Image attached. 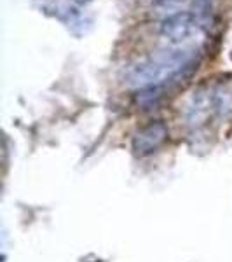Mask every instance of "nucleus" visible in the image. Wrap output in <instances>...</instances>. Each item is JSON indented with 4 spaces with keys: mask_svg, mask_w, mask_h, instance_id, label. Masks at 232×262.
I'll return each mask as SVG.
<instances>
[{
    "mask_svg": "<svg viewBox=\"0 0 232 262\" xmlns=\"http://www.w3.org/2000/svg\"><path fill=\"white\" fill-rule=\"evenodd\" d=\"M197 65L199 51L196 48L166 51L131 67L128 72V84L134 88H155L178 77H187Z\"/></svg>",
    "mask_w": 232,
    "mask_h": 262,
    "instance_id": "f257e3e1",
    "label": "nucleus"
},
{
    "mask_svg": "<svg viewBox=\"0 0 232 262\" xmlns=\"http://www.w3.org/2000/svg\"><path fill=\"white\" fill-rule=\"evenodd\" d=\"M163 6H173V4H180L182 0H159Z\"/></svg>",
    "mask_w": 232,
    "mask_h": 262,
    "instance_id": "20e7f679",
    "label": "nucleus"
},
{
    "mask_svg": "<svg viewBox=\"0 0 232 262\" xmlns=\"http://www.w3.org/2000/svg\"><path fill=\"white\" fill-rule=\"evenodd\" d=\"M168 137V128L163 122H152L147 128L138 131L134 137L133 147L136 154H150L152 150L157 149L161 143L166 140Z\"/></svg>",
    "mask_w": 232,
    "mask_h": 262,
    "instance_id": "7ed1b4c3",
    "label": "nucleus"
},
{
    "mask_svg": "<svg viewBox=\"0 0 232 262\" xmlns=\"http://www.w3.org/2000/svg\"><path fill=\"white\" fill-rule=\"evenodd\" d=\"M201 23L191 12H176L161 23V33L173 44H182L199 33Z\"/></svg>",
    "mask_w": 232,
    "mask_h": 262,
    "instance_id": "f03ea898",
    "label": "nucleus"
},
{
    "mask_svg": "<svg viewBox=\"0 0 232 262\" xmlns=\"http://www.w3.org/2000/svg\"><path fill=\"white\" fill-rule=\"evenodd\" d=\"M77 4H86V2H89V0H75Z\"/></svg>",
    "mask_w": 232,
    "mask_h": 262,
    "instance_id": "39448f33",
    "label": "nucleus"
}]
</instances>
